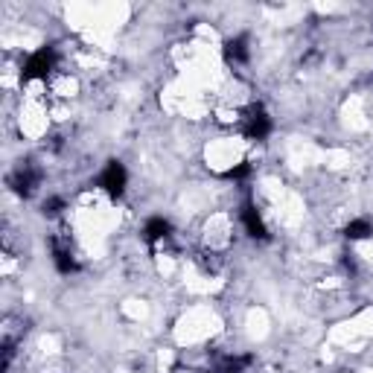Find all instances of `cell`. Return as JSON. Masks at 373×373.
<instances>
[{"mask_svg": "<svg viewBox=\"0 0 373 373\" xmlns=\"http://www.w3.org/2000/svg\"><path fill=\"white\" fill-rule=\"evenodd\" d=\"M248 172H251V167H248V164H239V167L228 169V178H231V181H242V178H248Z\"/></svg>", "mask_w": 373, "mask_h": 373, "instance_id": "obj_10", "label": "cell"}, {"mask_svg": "<svg viewBox=\"0 0 373 373\" xmlns=\"http://www.w3.org/2000/svg\"><path fill=\"white\" fill-rule=\"evenodd\" d=\"M344 233H347V239H367V236L373 233V228H370L367 219H353Z\"/></svg>", "mask_w": 373, "mask_h": 373, "instance_id": "obj_9", "label": "cell"}, {"mask_svg": "<svg viewBox=\"0 0 373 373\" xmlns=\"http://www.w3.org/2000/svg\"><path fill=\"white\" fill-rule=\"evenodd\" d=\"M169 233H172V225H169V222H167L164 216L149 219V222H146V228H143L146 242H160V239H167Z\"/></svg>", "mask_w": 373, "mask_h": 373, "instance_id": "obj_6", "label": "cell"}, {"mask_svg": "<svg viewBox=\"0 0 373 373\" xmlns=\"http://www.w3.org/2000/svg\"><path fill=\"white\" fill-rule=\"evenodd\" d=\"M222 53H225V61L228 65H245L248 61V39H231V41H225V50H222Z\"/></svg>", "mask_w": 373, "mask_h": 373, "instance_id": "obj_5", "label": "cell"}, {"mask_svg": "<svg viewBox=\"0 0 373 373\" xmlns=\"http://www.w3.org/2000/svg\"><path fill=\"white\" fill-rule=\"evenodd\" d=\"M56 65V53H53V47H41L39 53H32L27 58V65H23V79L32 82V79H47L50 76V70H53Z\"/></svg>", "mask_w": 373, "mask_h": 373, "instance_id": "obj_1", "label": "cell"}, {"mask_svg": "<svg viewBox=\"0 0 373 373\" xmlns=\"http://www.w3.org/2000/svg\"><path fill=\"white\" fill-rule=\"evenodd\" d=\"M245 134L251 140H266L271 134V117L266 114L263 108H251L245 114Z\"/></svg>", "mask_w": 373, "mask_h": 373, "instance_id": "obj_3", "label": "cell"}, {"mask_svg": "<svg viewBox=\"0 0 373 373\" xmlns=\"http://www.w3.org/2000/svg\"><path fill=\"white\" fill-rule=\"evenodd\" d=\"M126 181H129V172L120 160H111V164L103 169V175H99V186H103L111 198H120L122 193H126Z\"/></svg>", "mask_w": 373, "mask_h": 373, "instance_id": "obj_2", "label": "cell"}, {"mask_svg": "<svg viewBox=\"0 0 373 373\" xmlns=\"http://www.w3.org/2000/svg\"><path fill=\"white\" fill-rule=\"evenodd\" d=\"M53 263H56V268L61 271V275L76 271V259H73V254L67 251V248H53Z\"/></svg>", "mask_w": 373, "mask_h": 373, "instance_id": "obj_8", "label": "cell"}, {"mask_svg": "<svg viewBox=\"0 0 373 373\" xmlns=\"http://www.w3.org/2000/svg\"><path fill=\"white\" fill-rule=\"evenodd\" d=\"M12 184H15V190H18V193H23V195H30V193L35 190V184H39V175H35V172H32V169H27V167H23V169L18 172V175H15V178H12Z\"/></svg>", "mask_w": 373, "mask_h": 373, "instance_id": "obj_7", "label": "cell"}, {"mask_svg": "<svg viewBox=\"0 0 373 373\" xmlns=\"http://www.w3.org/2000/svg\"><path fill=\"white\" fill-rule=\"evenodd\" d=\"M242 222H245L248 236H254V239H266V236H268V231H266L263 219H259V213H257L254 204H245V207H242Z\"/></svg>", "mask_w": 373, "mask_h": 373, "instance_id": "obj_4", "label": "cell"}, {"mask_svg": "<svg viewBox=\"0 0 373 373\" xmlns=\"http://www.w3.org/2000/svg\"><path fill=\"white\" fill-rule=\"evenodd\" d=\"M61 207H65L61 198H50V202H44V213L47 216H56V213H61Z\"/></svg>", "mask_w": 373, "mask_h": 373, "instance_id": "obj_11", "label": "cell"}]
</instances>
